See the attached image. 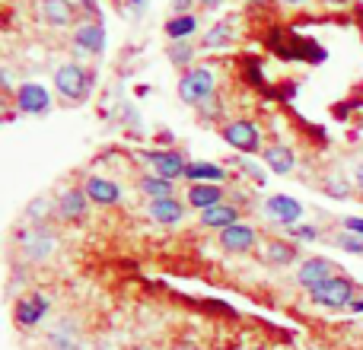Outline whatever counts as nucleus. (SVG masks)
Listing matches in <instances>:
<instances>
[{
  "instance_id": "nucleus-1",
  "label": "nucleus",
  "mask_w": 363,
  "mask_h": 350,
  "mask_svg": "<svg viewBox=\"0 0 363 350\" xmlns=\"http://www.w3.org/2000/svg\"><path fill=\"white\" fill-rule=\"evenodd\" d=\"M211 96H217V70L213 64H194L191 70H185L179 80V102L198 108L201 102H207Z\"/></svg>"
},
{
  "instance_id": "nucleus-2",
  "label": "nucleus",
  "mask_w": 363,
  "mask_h": 350,
  "mask_svg": "<svg viewBox=\"0 0 363 350\" xmlns=\"http://www.w3.org/2000/svg\"><path fill=\"white\" fill-rule=\"evenodd\" d=\"M357 300V287H354L351 277L335 274L332 281H325L322 287L309 290V303L319 309H328V312H345V309L354 306Z\"/></svg>"
},
{
  "instance_id": "nucleus-3",
  "label": "nucleus",
  "mask_w": 363,
  "mask_h": 350,
  "mask_svg": "<svg viewBox=\"0 0 363 350\" xmlns=\"http://www.w3.org/2000/svg\"><path fill=\"white\" fill-rule=\"evenodd\" d=\"M55 89L64 102H86L93 93V74L80 61H67L55 70Z\"/></svg>"
},
{
  "instance_id": "nucleus-4",
  "label": "nucleus",
  "mask_w": 363,
  "mask_h": 350,
  "mask_svg": "<svg viewBox=\"0 0 363 350\" xmlns=\"http://www.w3.org/2000/svg\"><path fill=\"white\" fill-rule=\"evenodd\" d=\"M220 137L226 140V147L242 157H255V153L264 150V134H262V125L252 118H233L220 128Z\"/></svg>"
},
{
  "instance_id": "nucleus-5",
  "label": "nucleus",
  "mask_w": 363,
  "mask_h": 350,
  "mask_svg": "<svg viewBox=\"0 0 363 350\" xmlns=\"http://www.w3.org/2000/svg\"><path fill=\"white\" fill-rule=\"evenodd\" d=\"M16 242H19V255H23L26 261H45L48 255L57 252V236L45 223H29L19 232Z\"/></svg>"
},
{
  "instance_id": "nucleus-6",
  "label": "nucleus",
  "mask_w": 363,
  "mask_h": 350,
  "mask_svg": "<svg viewBox=\"0 0 363 350\" xmlns=\"http://www.w3.org/2000/svg\"><path fill=\"white\" fill-rule=\"evenodd\" d=\"M140 163L147 166V172L179 181V179H185L191 159H185V153H179V150H144L140 153Z\"/></svg>"
},
{
  "instance_id": "nucleus-7",
  "label": "nucleus",
  "mask_w": 363,
  "mask_h": 350,
  "mask_svg": "<svg viewBox=\"0 0 363 350\" xmlns=\"http://www.w3.org/2000/svg\"><path fill=\"white\" fill-rule=\"evenodd\" d=\"M51 309V296L42 293V290H32V293H23L16 300V306H13V322H16V328H23V332H32V328H38V322L48 315Z\"/></svg>"
},
{
  "instance_id": "nucleus-8",
  "label": "nucleus",
  "mask_w": 363,
  "mask_h": 350,
  "mask_svg": "<svg viewBox=\"0 0 363 350\" xmlns=\"http://www.w3.org/2000/svg\"><path fill=\"white\" fill-rule=\"evenodd\" d=\"M338 271H341V268L332 261V258H325V255H309V258H303L300 268H296V283H300V287L309 293V290L322 287L325 281H332Z\"/></svg>"
},
{
  "instance_id": "nucleus-9",
  "label": "nucleus",
  "mask_w": 363,
  "mask_h": 350,
  "mask_svg": "<svg viewBox=\"0 0 363 350\" xmlns=\"http://www.w3.org/2000/svg\"><path fill=\"white\" fill-rule=\"evenodd\" d=\"M89 194L86 188H64L55 198V213L61 223H80V220L89 217Z\"/></svg>"
},
{
  "instance_id": "nucleus-10",
  "label": "nucleus",
  "mask_w": 363,
  "mask_h": 350,
  "mask_svg": "<svg viewBox=\"0 0 363 350\" xmlns=\"http://www.w3.org/2000/svg\"><path fill=\"white\" fill-rule=\"evenodd\" d=\"M217 245L226 255H249V252H255L258 245H262V236H258L255 226L236 223V226H230V230H220Z\"/></svg>"
},
{
  "instance_id": "nucleus-11",
  "label": "nucleus",
  "mask_w": 363,
  "mask_h": 350,
  "mask_svg": "<svg viewBox=\"0 0 363 350\" xmlns=\"http://www.w3.org/2000/svg\"><path fill=\"white\" fill-rule=\"evenodd\" d=\"M264 217L274 226H281V230H290V226H296L303 220V204L296 198H290V194H268L264 198Z\"/></svg>"
},
{
  "instance_id": "nucleus-12",
  "label": "nucleus",
  "mask_w": 363,
  "mask_h": 350,
  "mask_svg": "<svg viewBox=\"0 0 363 350\" xmlns=\"http://www.w3.org/2000/svg\"><path fill=\"white\" fill-rule=\"evenodd\" d=\"M70 48L83 57L102 55V51H106V29H102V23H96V19L80 23L74 29V35H70Z\"/></svg>"
},
{
  "instance_id": "nucleus-13",
  "label": "nucleus",
  "mask_w": 363,
  "mask_h": 350,
  "mask_svg": "<svg viewBox=\"0 0 363 350\" xmlns=\"http://www.w3.org/2000/svg\"><path fill=\"white\" fill-rule=\"evenodd\" d=\"M242 223V207L236 201H223L217 207H207V210L198 213V226L201 230H230V226Z\"/></svg>"
},
{
  "instance_id": "nucleus-14",
  "label": "nucleus",
  "mask_w": 363,
  "mask_h": 350,
  "mask_svg": "<svg viewBox=\"0 0 363 350\" xmlns=\"http://www.w3.org/2000/svg\"><path fill=\"white\" fill-rule=\"evenodd\" d=\"M13 102H16V108L23 115H48L51 112V93L42 83H23V86H16Z\"/></svg>"
},
{
  "instance_id": "nucleus-15",
  "label": "nucleus",
  "mask_w": 363,
  "mask_h": 350,
  "mask_svg": "<svg viewBox=\"0 0 363 350\" xmlns=\"http://www.w3.org/2000/svg\"><path fill=\"white\" fill-rule=\"evenodd\" d=\"M35 16L42 19L45 26H51V29H64V26H70L80 16V10H77L70 0H38Z\"/></svg>"
},
{
  "instance_id": "nucleus-16",
  "label": "nucleus",
  "mask_w": 363,
  "mask_h": 350,
  "mask_svg": "<svg viewBox=\"0 0 363 350\" xmlns=\"http://www.w3.org/2000/svg\"><path fill=\"white\" fill-rule=\"evenodd\" d=\"M226 201V188L217 185V181H191L185 191V204L194 207V210H207V207H217Z\"/></svg>"
},
{
  "instance_id": "nucleus-17",
  "label": "nucleus",
  "mask_w": 363,
  "mask_h": 350,
  "mask_svg": "<svg viewBox=\"0 0 363 350\" xmlns=\"http://www.w3.org/2000/svg\"><path fill=\"white\" fill-rule=\"evenodd\" d=\"M83 188H86L89 201H93L96 207H118L121 194H125L118 181H112L108 175H89V179L83 181Z\"/></svg>"
},
{
  "instance_id": "nucleus-18",
  "label": "nucleus",
  "mask_w": 363,
  "mask_h": 350,
  "mask_svg": "<svg viewBox=\"0 0 363 350\" xmlns=\"http://www.w3.org/2000/svg\"><path fill=\"white\" fill-rule=\"evenodd\" d=\"M258 252H262V261L271 264V268H287V264H294L300 258L294 239H264L258 245Z\"/></svg>"
},
{
  "instance_id": "nucleus-19",
  "label": "nucleus",
  "mask_w": 363,
  "mask_h": 350,
  "mask_svg": "<svg viewBox=\"0 0 363 350\" xmlns=\"http://www.w3.org/2000/svg\"><path fill=\"white\" fill-rule=\"evenodd\" d=\"M188 213V204L179 198H166V201H147V217L160 226H179Z\"/></svg>"
},
{
  "instance_id": "nucleus-20",
  "label": "nucleus",
  "mask_w": 363,
  "mask_h": 350,
  "mask_svg": "<svg viewBox=\"0 0 363 350\" xmlns=\"http://www.w3.org/2000/svg\"><path fill=\"white\" fill-rule=\"evenodd\" d=\"M138 191L144 194L147 201H166V198H176V181L163 179V175L144 172L138 179Z\"/></svg>"
},
{
  "instance_id": "nucleus-21",
  "label": "nucleus",
  "mask_w": 363,
  "mask_h": 350,
  "mask_svg": "<svg viewBox=\"0 0 363 350\" xmlns=\"http://www.w3.org/2000/svg\"><path fill=\"white\" fill-rule=\"evenodd\" d=\"M262 159H264V166L277 175H287V172L296 169V157L287 144H268L262 150Z\"/></svg>"
},
{
  "instance_id": "nucleus-22",
  "label": "nucleus",
  "mask_w": 363,
  "mask_h": 350,
  "mask_svg": "<svg viewBox=\"0 0 363 350\" xmlns=\"http://www.w3.org/2000/svg\"><path fill=\"white\" fill-rule=\"evenodd\" d=\"M233 38H236V23H233V19H220V23H213L211 29L204 32V42H201V48H204V51L230 48Z\"/></svg>"
},
{
  "instance_id": "nucleus-23",
  "label": "nucleus",
  "mask_w": 363,
  "mask_h": 350,
  "mask_svg": "<svg viewBox=\"0 0 363 350\" xmlns=\"http://www.w3.org/2000/svg\"><path fill=\"white\" fill-rule=\"evenodd\" d=\"M226 172L220 163H211V159H194V163H188V172H185V181L191 185V181H217V185H223L226 181Z\"/></svg>"
},
{
  "instance_id": "nucleus-24",
  "label": "nucleus",
  "mask_w": 363,
  "mask_h": 350,
  "mask_svg": "<svg viewBox=\"0 0 363 350\" xmlns=\"http://www.w3.org/2000/svg\"><path fill=\"white\" fill-rule=\"evenodd\" d=\"M194 32H198V16H194V13L169 16V23H166V38H169V42H182V38L194 35Z\"/></svg>"
},
{
  "instance_id": "nucleus-25",
  "label": "nucleus",
  "mask_w": 363,
  "mask_h": 350,
  "mask_svg": "<svg viewBox=\"0 0 363 350\" xmlns=\"http://www.w3.org/2000/svg\"><path fill=\"white\" fill-rule=\"evenodd\" d=\"M166 57H169L172 67H182V70H191L194 67V48L185 42V38H182V42H169Z\"/></svg>"
},
{
  "instance_id": "nucleus-26",
  "label": "nucleus",
  "mask_w": 363,
  "mask_h": 350,
  "mask_svg": "<svg viewBox=\"0 0 363 350\" xmlns=\"http://www.w3.org/2000/svg\"><path fill=\"white\" fill-rule=\"evenodd\" d=\"M335 245H338L341 252H351V255H363V236H357V232H335Z\"/></svg>"
},
{
  "instance_id": "nucleus-27",
  "label": "nucleus",
  "mask_w": 363,
  "mask_h": 350,
  "mask_svg": "<svg viewBox=\"0 0 363 350\" xmlns=\"http://www.w3.org/2000/svg\"><path fill=\"white\" fill-rule=\"evenodd\" d=\"M198 115H201V121H220V118H223V102H220V93L211 96L207 102H201Z\"/></svg>"
},
{
  "instance_id": "nucleus-28",
  "label": "nucleus",
  "mask_w": 363,
  "mask_h": 350,
  "mask_svg": "<svg viewBox=\"0 0 363 350\" xmlns=\"http://www.w3.org/2000/svg\"><path fill=\"white\" fill-rule=\"evenodd\" d=\"M287 236L290 239H300V242H313V239H319V230H315V226H309V223H296V226H290V230H287Z\"/></svg>"
},
{
  "instance_id": "nucleus-29",
  "label": "nucleus",
  "mask_w": 363,
  "mask_h": 350,
  "mask_svg": "<svg viewBox=\"0 0 363 350\" xmlns=\"http://www.w3.org/2000/svg\"><path fill=\"white\" fill-rule=\"evenodd\" d=\"M341 230H347V232H357V236H363V217H347L345 223H341Z\"/></svg>"
},
{
  "instance_id": "nucleus-30",
  "label": "nucleus",
  "mask_w": 363,
  "mask_h": 350,
  "mask_svg": "<svg viewBox=\"0 0 363 350\" xmlns=\"http://www.w3.org/2000/svg\"><path fill=\"white\" fill-rule=\"evenodd\" d=\"M172 350H204V347L191 338H179V341H172Z\"/></svg>"
},
{
  "instance_id": "nucleus-31",
  "label": "nucleus",
  "mask_w": 363,
  "mask_h": 350,
  "mask_svg": "<svg viewBox=\"0 0 363 350\" xmlns=\"http://www.w3.org/2000/svg\"><path fill=\"white\" fill-rule=\"evenodd\" d=\"M198 4V0H172V13L182 16V13H191V6Z\"/></svg>"
},
{
  "instance_id": "nucleus-32",
  "label": "nucleus",
  "mask_w": 363,
  "mask_h": 350,
  "mask_svg": "<svg viewBox=\"0 0 363 350\" xmlns=\"http://www.w3.org/2000/svg\"><path fill=\"white\" fill-rule=\"evenodd\" d=\"M354 185H357L360 191H363V163L354 166Z\"/></svg>"
},
{
  "instance_id": "nucleus-33",
  "label": "nucleus",
  "mask_w": 363,
  "mask_h": 350,
  "mask_svg": "<svg viewBox=\"0 0 363 350\" xmlns=\"http://www.w3.org/2000/svg\"><path fill=\"white\" fill-rule=\"evenodd\" d=\"M83 4V10L89 13V16H99V13H96V0H80Z\"/></svg>"
},
{
  "instance_id": "nucleus-34",
  "label": "nucleus",
  "mask_w": 363,
  "mask_h": 350,
  "mask_svg": "<svg viewBox=\"0 0 363 350\" xmlns=\"http://www.w3.org/2000/svg\"><path fill=\"white\" fill-rule=\"evenodd\" d=\"M220 4H223V0H198V6H204V10H217Z\"/></svg>"
},
{
  "instance_id": "nucleus-35",
  "label": "nucleus",
  "mask_w": 363,
  "mask_h": 350,
  "mask_svg": "<svg viewBox=\"0 0 363 350\" xmlns=\"http://www.w3.org/2000/svg\"><path fill=\"white\" fill-rule=\"evenodd\" d=\"M351 312H357V315L363 312V293L357 296V300H354V306H351Z\"/></svg>"
},
{
  "instance_id": "nucleus-36",
  "label": "nucleus",
  "mask_w": 363,
  "mask_h": 350,
  "mask_svg": "<svg viewBox=\"0 0 363 350\" xmlns=\"http://www.w3.org/2000/svg\"><path fill=\"white\" fill-rule=\"evenodd\" d=\"M277 4H287V6H300V4H309V0H277Z\"/></svg>"
},
{
  "instance_id": "nucleus-37",
  "label": "nucleus",
  "mask_w": 363,
  "mask_h": 350,
  "mask_svg": "<svg viewBox=\"0 0 363 350\" xmlns=\"http://www.w3.org/2000/svg\"><path fill=\"white\" fill-rule=\"evenodd\" d=\"M233 350H264V347H258V344H242V347H233Z\"/></svg>"
},
{
  "instance_id": "nucleus-38",
  "label": "nucleus",
  "mask_w": 363,
  "mask_h": 350,
  "mask_svg": "<svg viewBox=\"0 0 363 350\" xmlns=\"http://www.w3.org/2000/svg\"><path fill=\"white\" fill-rule=\"evenodd\" d=\"M328 6H341V4H351V0H325Z\"/></svg>"
},
{
  "instance_id": "nucleus-39",
  "label": "nucleus",
  "mask_w": 363,
  "mask_h": 350,
  "mask_svg": "<svg viewBox=\"0 0 363 350\" xmlns=\"http://www.w3.org/2000/svg\"><path fill=\"white\" fill-rule=\"evenodd\" d=\"M131 4H134V6H144V0H131Z\"/></svg>"
}]
</instances>
